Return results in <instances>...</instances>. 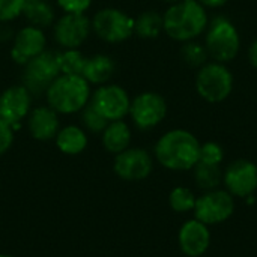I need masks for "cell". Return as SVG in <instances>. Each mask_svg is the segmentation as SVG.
<instances>
[{
    "label": "cell",
    "mask_w": 257,
    "mask_h": 257,
    "mask_svg": "<svg viewBox=\"0 0 257 257\" xmlns=\"http://www.w3.org/2000/svg\"><path fill=\"white\" fill-rule=\"evenodd\" d=\"M223 184L233 197H251L257 190V166L248 160L230 163L223 172Z\"/></svg>",
    "instance_id": "cell-15"
},
{
    "label": "cell",
    "mask_w": 257,
    "mask_h": 257,
    "mask_svg": "<svg viewBox=\"0 0 257 257\" xmlns=\"http://www.w3.org/2000/svg\"><path fill=\"white\" fill-rule=\"evenodd\" d=\"M57 8L51 0H32L24 5L23 17L27 24L36 26L39 29H51L57 18Z\"/></svg>",
    "instance_id": "cell-21"
},
{
    "label": "cell",
    "mask_w": 257,
    "mask_h": 257,
    "mask_svg": "<svg viewBox=\"0 0 257 257\" xmlns=\"http://www.w3.org/2000/svg\"><path fill=\"white\" fill-rule=\"evenodd\" d=\"M200 143L187 130H170L164 133L154 146V158L167 170L187 172L199 163Z\"/></svg>",
    "instance_id": "cell-1"
},
{
    "label": "cell",
    "mask_w": 257,
    "mask_h": 257,
    "mask_svg": "<svg viewBox=\"0 0 257 257\" xmlns=\"http://www.w3.org/2000/svg\"><path fill=\"white\" fill-rule=\"evenodd\" d=\"M24 2H26V3H27V2H32V0H24Z\"/></svg>",
    "instance_id": "cell-37"
},
{
    "label": "cell",
    "mask_w": 257,
    "mask_h": 257,
    "mask_svg": "<svg viewBox=\"0 0 257 257\" xmlns=\"http://www.w3.org/2000/svg\"><path fill=\"white\" fill-rule=\"evenodd\" d=\"M196 90L208 102H223L233 90V75L224 63L208 62L197 72Z\"/></svg>",
    "instance_id": "cell-7"
},
{
    "label": "cell",
    "mask_w": 257,
    "mask_h": 257,
    "mask_svg": "<svg viewBox=\"0 0 257 257\" xmlns=\"http://www.w3.org/2000/svg\"><path fill=\"white\" fill-rule=\"evenodd\" d=\"M194 218L206 226H215L227 221L235 212V197L221 188L205 191L196 200Z\"/></svg>",
    "instance_id": "cell-12"
},
{
    "label": "cell",
    "mask_w": 257,
    "mask_h": 257,
    "mask_svg": "<svg viewBox=\"0 0 257 257\" xmlns=\"http://www.w3.org/2000/svg\"><path fill=\"white\" fill-rule=\"evenodd\" d=\"M248 60L253 65V68L257 69V39L250 45V48H248Z\"/></svg>",
    "instance_id": "cell-34"
},
{
    "label": "cell",
    "mask_w": 257,
    "mask_h": 257,
    "mask_svg": "<svg viewBox=\"0 0 257 257\" xmlns=\"http://www.w3.org/2000/svg\"><path fill=\"white\" fill-rule=\"evenodd\" d=\"M14 33H15V29L11 24L0 23V45L11 44V41L14 38Z\"/></svg>",
    "instance_id": "cell-32"
},
{
    "label": "cell",
    "mask_w": 257,
    "mask_h": 257,
    "mask_svg": "<svg viewBox=\"0 0 257 257\" xmlns=\"http://www.w3.org/2000/svg\"><path fill=\"white\" fill-rule=\"evenodd\" d=\"M205 38V47L215 62L227 63L232 62L241 48V38L235 24L226 17H215Z\"/></svg>",
    "instance_id": "cell-6"
},
{
    "label": "cell",
    "mask_w": 257,
    "mask_h": 257,
    "mask_svg": "<svg viewBox=\"0 0 257 257\" xmlns=\"http://www.w3.org/2000/svg\"><path fill=\"white\" fill-rule=\"evenodd\" d=\"M87 54L81 48L59 50V66L62 74L81 75L84 69Z\"/></svg>",
    "instance_id": "cell-24"
},
{
    "label": "cell",
    "mask_w": 257,
    "mask_h": 257,
    "mask_svg": "<svg viewBox=\"0 0 257 257\" xmlns=\"http://www.w3.org/2000/svg\"><path fill=\"white\" fill-rule=\"evenodd\" d=\"M101 145L102 148L111 154L117 155L122 151L128 149L133 142V130L130 123L122 119V120H113L108 122L105 130L101 133Z\"/></svg>",
    "instance_id": "cell-20"
},
{
    "label": "cell",
    "mask_w": 257,
    "mask_h": 257,
    "mask_svg": "<svg viewBox=\"0 0 257 257\" xmlns=\"http://www.w3.org/2000/svg\"><path fill=\"white\" fill-rule=\"evenodd\" d=\"M62 14H87L93 0H53Z\"/></svg>",
    "instance_id": "cell-30"
},
{
    "label": "cell",
    "mask_w": 257,
    "mask_h": 257,
    "mask_svg": "<svg viewBox=\"0 0 257 257\" xmlns=\"http://www.w3.org/2000/svg\"><path fill=\"white\" fill-rule=\"evenodd\" d=\"M203 8H211V9H217L221 8L227 3V0H197Z\"/></svg>",
    "instance_id": "cell-33"
},
{
    "label": "cell",
    "mask_w": 257,
    "mask_h": 257,
    "mask_svg": "<svg viewBox=\"0 0 257 257\" xmlns=\"http://www.w3.org/2000/svg\"><path fill=\"white\" fill-rule=\"evenodd\" d=\"M33 105L35 96L21 83L11 84L0 92V119L14 130H18L24 123Z\"/></svg>",
    "instance_id": "cell-13"
},
{
    "label": "cell",
    "mask_w": 257,
    "mask_h": 257,
    "mask_svg": "<svg viewBox=\"0 0 257 257\" xmlns=\"http://www.w3.org/2000/svg\"><path fill=\"white\" fill-rule=\"evenodd\" d=\"M15 142V130L0 119V157L8 154Z\"/></svg>",
    "instance_id": "cell-31"
},
{
    "label": "cell",
    "mask_w": 257,
    "mask_h": 257,
    "mask_svg": "<svg viewBox=\"0 0 257 257\" xmlns=\"http://www.w3.org/2000/svg\"><path fill=\"white\" fill-rule=\"evenodd\" d=\"M154 170V157L143 148L130 146L114 155L113 172L117 178L128 182H137L149 178Z\"/></svg>",
    "instance_id": "cell-14"
},
{
    "label": "cell",
    "mask_w": 257,
    "mask_h": 257,
    "mask_svg": "<svg viewBox=\"0 0 257 257\" xmlns=\"http://www.w3.org/2000/svg\"><path fill=\"white\" fill-rule=\"evenodd\" d=\"M77 116L80 119V125L86 130L87 134L101 136V133L108 125V120L104 116H101L90 104H87Z\"/></svg>",
    "instance_id": "cell-26"
},
{
    "label": "cell",
    "mask_w": 257,
    "mask_h": 257,
    "mask_svg": "<svg viewBox=\"0 0 257 257\" xmlns=\"http://www.w3.org/2000/svg\"><path fill=\"white\" fill-rule=\"evenodd\" d=\"M53 142L63 155L75 157L87 149L89 134L80 123H68L60 126Z\"/></svg>",
    "instance_id": "cell-19"
},
{
    "label": "cell",
    "mask_w": 257,
    "mask_h": 257,
    "mask_svg": "<svg viewBox=\"0 0 257 257\" xmlns=\"http://www.w3.org/2000/svg\"><path fill=\"white\" fill-rule=\"evenodd\" d=\"M181 56H182L184 62L193 68L203 66L205 63H208V59H209V53H208L206 47L200 42H196L194 39L184 42V45L181 48Z\"/></svg>",
    "instance_id": "cell-27"
},
{
    "label": "cell",
    "mask_w": 257,
    "mask_h": 257,
    "mask_svg": "<svg viewBox=\"0 0 257 257\" xmlns=\"http://www.w3.org/2000/svg\"><path fill=\"white\" fill-rule=\"evenodd\" d=\"M167 116V102L164 96L154 90H146L131 98L128 117L140 131L157 128Z\"/></svg>",
    "instance_id": "cell-9"
},
{
    "label": "cell",
    "mask_w": 257,
    "mask_h": 257,
    "mask_svg": "<svg viewBox=\"0 0 257 257\" xmlns=\"http://www.w3.org/2000/svg\"><path fill=\"white\" fill-rule=\"evenodd\" d=\"M116 60L107 53L87 54L81 77H84L92 87H96L110 83L116 74Z\"/></svg>",
    "instance_id": "cell-18"
},
{
    "label": "cell",
    "mask_w": 257,
    "mask_h": 257,
    "mask_svg": "<svg viewBox=\"0 0 257 257\" xmlns=\"http://www.w3.org/2000/svg\"><path fill=\"white\" fill-rule=\"evenodd\" d=\"M166 3H169V5H173V3H178V2H181V0H164Z\"/></svg>",
    "instance_id": "cell-35"
},
{
    "label": "cell",
    "mask_w": 257,
    "mask_h": 257,
    "mask_svg": "<svg viewBox=\"0 0 257 257\" xmlns=\"http://www.w3.org/2000/svg\"><path fill=\"white\" fill-rule=\"evenodd\" d=\"M92 35L104 44H122L134 36V17L116 6H104L90 15Z\"/></svg>",
    "instance_id": "cell-4"
},
{
    "label": "cell",
    "mask_w": 257,
    "mask_h": 257,
    "mask_svg": "<svg viewBox=\"0 0 257 257\" xmlns=\"http://www.w3.org/2000/svg\"><path fill=\"white\" fill-rule=\"evenodd\" d=\"M92 90L84 77L60 74L45 90L44 102L60 116H75L90 102Z\"/></svg>",
    "instance_id": "cell-2"
},
{
    "label": "cell",
    "mask_w": 257,
    "mask_h": 257,
    "mask_svg": "<svg viewBox=\"0 0 257 257\" xmlns=\"http://www.w3.org/2000/svg\"><path fill=\"white\" fill-rule=\"evenodd\" d=\"M181 251L188 257L203 256L211 247V230L205 223L193 218L185 221L178 233Z\"/></svg>",
    "instance_id": "cell-17"
},
{
    "label": "cell",
    "mask_w": 257,
    "mask_h": 257,
    "mask_svg": "<svg viewBox=\"0 0 257 257\" xmlns=\"http://www.w3.org/2000/svg\"><path fill=\"white\" fill-rule=\"evenodd\" d=\"M50 30L57 50L81 48L92 36L90 15L60 12Z\"/></svg>",
    "instance_id": "cell-8"
},
{
    "label": "cell",
    "mask_w": 257,
    "mask_h": 257,
    "mask_svg": "<svg viewBox=\"0 0 257 257\" xmlns=\"http://www.w3.org/2000/svg\"><path fill=\"white\" fill-rule=\"evenodd\" d=\"M197 197L187 187H176L169 194V205L178 214H187L194 211Z\"/></svg>",
    "instance_id": "cell-25"
},
{
    "label": "cell",
    "mask_w": 257,
    "mask_h": 257,
    "mask_svg": "<svg viewBox=\"0 0 257 257\" xmlns=\"http://www.w3.org/2000/svg\"><path fill=\"white\" fill-rule=\"evenodd\" d=\"M163 32V14L158 11L148 9L134 18V35L140 39H157Z\"/></svg>",
    "instance_id": "cell-22"
},
{
    "label": "cell",
    "mask_w": 257,
    "mask_h": 257,
    "mask_svg": "<svg viewBox=\"0 0 257 257\" xmlns=\"http://www.w3.org/2000/svg\"><path fill=\"white\" fill-rule=\"evenodd\" d=\"M60 114H57L45 102L33 105L29 116L26 117V130L29 136L36 142H51L59 133L62 122Z\"/></svg>",
    "instance_id": "cell-16"
},
{
    "label": "cell",
    "mask_w": 257,
    "mask_h": 257,
    "mask_svg": "<svg viewBox=\"0 0 257 257\" xmlns=\"http://www.w3.org/2000/svg\"><path fill=\"white\" fill-rule=\"evenodd\" d=\"M208 23V12L197 0H181L163 14L164 33L179 42L196 39L206 30Z\"/></svg>",
    "instance_id": "cell-3"
},
{
    "label": "cell",
    "mask_w": 257,
    "mask_h": 257,
    "mask_svg": "<svg viewBox=\"0 0 257 257\" xmlns=\"http://www.w3.org/2000/svg\"><path fill=\"white\" fill-rule=\"evenodd\" d=\"M59 50L47 48L39 56L21 66L20 83L24 84L35 98L44 96L48 86L60 75Z\"/></svg>",
    "instance_id": "cell-5"
},
{
    "label": "cell",
    "mask_w": 257,
    "mask_h": 257,
    "mask_svg": "<svg viewBox=\"0 0 257 257\" xmlns=\"http://www.w3.org/2000/svg\"><path fill=\"white\" fill-rule=\"evenodd\" d=\"M194 182L203 191L217 190L223 184V170L221 166H212L199 161L194 167Z\"/></svg>",
    "instance_id": "cell-23"
},
{
    "label": "cell",
    "mask_w": 257,
    "mask_h": 257,
    "mask_svg": "<svg viewBox=\"0 0 257 257\" xmlns=\"http://www.w3.org/2000/svg\"><path fill=\"white\" fill-rule=\"evenodd\" d=\"M24 0H0V23L12 24L23 17Z\"/></svg>",
    "instance_id": "cell-28"
},
{
    "label": "cell",
    "mask_w": 257,
    "mask_h": 257,
    "mask_svg": "<svg viewBox=\"0 0 257 257\" xmlns=\"http://www.w3.org/2000/svg\"><path fill=\"white\" fill-rule=\"evenodd\" d=\"M89 104L108 122L122 120L128 117L131 96L123 86L110 81L93 87Z\"/></svg>",
    "instance_id": "cell-10"
},
{
    "label": "cell",
    "mask_w": 257,
    "mask_h": 257,
    "mask_svg": "<svg viewBox=\"0 0 257 257\" xmlns=\"http://www.w3.org/2000/svg\"><path fill=\"white\" fill-rule=\"evenodd\" d=\"M0 257H15V256H12V254H0Z\"/></svg>",
    "instance_id": "cell-36"
},
{
    "label": "cell",
    "mask_w": 257,
    "mask_h": 257,
    "mask_svg": "<svg viewBox=\"0 0 257 257\" xmlns=\"http://www.w3.org/2000/svg\"><path fill=\"white\" fill-rule=\"evenodd\" d=\"M48 48L47 30L32 24H23L14 33L9 44V57L17 66H24L29 60Z\"/></svg>",
    "instance_id": "cell-11"
},
{
    "label": "cell",
    "mask_w": 257,
    "mask_h": 257,
    "mask_svg": "<svg viewBox=\"0 0 257 257\" xmlns=\"http://www.w3.org/2000/svg\"><path fill=\"white\" fill-rule=\"evenodd\" d=\"M223 160H224V151L218 143L206 142V143L200 145L199 161L206 163V164H212V166H221Z\"/></svg>",
    "instance_id": "cell-29"
}]
</instances>
